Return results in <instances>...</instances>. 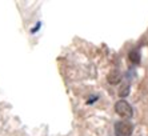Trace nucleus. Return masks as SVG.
Listing matches in <instances>:
<instances>
[{
    "mask_svg": "<svg viewBox=\"0 0 148 136\" xmlns=\"http://www.w3.org/2000/svg\"><path fill=\"white\" fill-rule=\"evenodd\" d=\"M128 58H130V60H131L132 63H135V64H139V63H140V55H139V52L136 51V49L130 52Z\"/></svg>",
    "mask_w": 148,
    "mask_h": 136,
    "instance_id": "obj_5",
    "label": "nucleus"
},
{
    "mask_svg": "<svg viewBox=\"0 0 148 136\" xmlns=\"http://www.w3.org/2000/svg\"><path fill=\"white\" fill-rule=\"evenodd\" d=\"M128 93H130V85L127 83H124L120 88H119V91H117V95L120 96V98H125V96H128Z\"/></svg>",
    "mask_w": 148,
    "mask_h": 136,
    "instance_id": "obj_4",
    "label": "nucleus"
},
{
    "mask_svg": "<svg viewBox=\"0 0 148 136\" xmlns=\"http://www.w3.org/2000/svg\"><path fill=\"white\" fill-rule=\"evenodd\" d=\"M115 112L117 113L121 117H125V119H130L132 115H134V109H132L131 104L125 100H120L115 104Z\"/></svg>",
    "mask_w": 148,
    "mask_h": 136,
    "instance_id": "obj_1",
    "label": "nucleus"
},
{
    "mask_svg": "<svg viewBox=\"0 0 148 136\" xmlns=\"http://www.w3.org/2000/svg\"><path fill=\"white\" fill-rule=\"evenodd\" d=\"M134 131V126L128 122H117L115 124V133L116 136H131Z\"/></svg>",
    "mask_w": 148,
    "mask_h": 136,
    "instance_id": "obj_2",
    "label": "nucleus"
},
{
    "mask_svg": "<svg viewBox=\"0 0 148 136\" xmlns=\"http://www.w3.org/2000/svg\"><path fill=\"white\" fill-rule=\"evenodd\" d=\"M107 80L110 84H117V83L121 80V76H120V72L116 71V69H112V71L108 73L107 76Z\"/></svg>",
    "mask_w": 148,
    "mask_h": 136,
    "instance_id": "obj_3",
    "label": "nucleus"
}]
</instances>
